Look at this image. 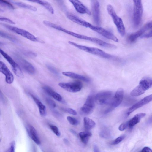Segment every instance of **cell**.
<instances>
[{
  "instance_id": "1",
  "label": "cell",
  "mask_w": 152,
  "mask_h": 152,
  "mask_svg": "<svg viewBox=\"0 0 152 152\" xmlns=\"http://www.w3.org/2000/svg\"><path fill=\"white\" fill-rule=\"evenodd\" d=\"M66 16L68 18L73 22L86 27L89 28L106 38L115 42H118L117 38L113 33L106 29L102 27L94 26L72 13H68Z\"/></svg>"
},
{
  "instance_id": "2",
  "label": "cell",
  "mask_w": 152,
  "mask_h": 152,
  "mask_svg": "<svg viewBox=\"0 0 152 152\" xmlns=\"http://www.w3.org/2000/svg\"><path fill=\"white\" fill-rule=\"evenodd\" d=\"M48 26L58 30L61 31L66 34L74 37H75L90 41L98 44L99 46L105 48L110 49H115L116 46L113 44L104 42L97 38L88 37L82 34H78L76 33L69 31L64 28L53 23L50 22L47 24Z\"/></svg>"
},
{
  "instance_id": "3",
  "label": "cell",
  "mask_w": 152,
  "mask_h": 152,
  "mask_svg": "<svg viewBox=\"0 0 152 152\" xmlns=\"http://www.w3.org/2000/svg\"><path fill=\"white\" fill-rule=\"evenodd\" d=\"M68 43L80 50L102 58L106 59H111L114 57L112 55L97 48L79 45L71 41H69Z\"/></svg>"
},
{
  "instance_id": "4",
  "label": "cell",
  "mask_w": 152,
  "mask_h": 152,
  "mask_svg": "<svg viewBox=\"0 0 152 152\" xmlns=\"http://www.w3.org/2000/svg\"><path fill=\"white\" fill-rule=\"evenodd\" d=\"M107 9L108 13L112 18L119 33L121 36H124L125 34V29L122 19L118 15L113 7L111 5H107Z\"/></svg>"
},
{
  "instance_id": "5",
  "label": "cell",
  "mask_w": 152,
  "mask_h": 152,
  "mask_svg": "<svg viewBox=\"0 0 152 152\" xmlns=\"http://www.w3.org/2000/svg\"><path fill=\"white\" fill-rule=\"evenodd\" d=\"M152 86V79L144 77L140 81L139 85L131 92L132 96H137L143 94Z\"/></svg>"
},
{
  "instance_id": "6",
  "label": "cell",
  "mask_w": 152,
  "mask_h": 152,
  "mask_svg": "<svg viewBox=\"0 0 152 152\" xmlns=\"http://www.w3.org/2000/svg\"><path fill=\"white\" fill-rule=\"evenodd\" d=\"M133 21L134 27L137 28L141 22L143 12V6L141 0H133Z\"/></svg>"
},
{
  "instance_id": "7",
  "label": "cell",
  "mask_w": 152,
  "mask_h": 152,
  "mask_svg": "<svg viewBox=\"0 0 152 152\" xmlns=\"http://www.w3.org/2000/svg\"><path fill=\"white\" fill-rule=\"evenodd\" d=\"M7 29L33 41H39L38 39L29 32L21 28L10 25L3 24Z\"/></svg>"
},
{
  "instance_id": "8",
  "label": "cell",
  "mask_w": 152,
  "mask_h": 152,
  "mask_svg": "<svg viewBox=\"0 0 152 152\" xmlns=\"http://www.w3.org/2000/svg\"><path fill=\"white\" fill-rule=\"evenodd\" d=\"M0 52L4 58L12 66L13 72L18 77L22 78L24 77L23 74L20 66L10 56L1 49Z\"/></svg>"
},
{
  "instance_id": "9",
  "label": "cell",
  "mask_w": 152,
  "mask_h": 152,
  "mask_svg": "<svg viewBox=\"0 0 152 152\" xmlns=\"http://www.w3.org/2000/svg\"><path fill=\"white\" fill-rule=\"evenodd\" d=\"M113 92L110 91H105L99 92L96 95L95 101L98 104H103L109 103L112 98Z\"/></svg>"
},
{
  "instance_id": "10",
  "label": "cell",
  "mask_w": 152,
  "mask_h": 152,
  "mask_svg": "<svg viewBox=\"0 0 152 152\" xmlns=\"http://www.w3.org/2000/svg\"><path fill=\"white\" fill-rule=\"evenodd\" d=\"M58 85L64 90L71 92L79 91L82 87V83L78 81L66 83H60Z\"/></svg>"
},
{
  "instance_id": "11",
  "label": "cell",
  "mask_w": 152,
  "mask_h": 152,
  "mask_svg": "<svg viewBox=\"0 0 152 152\" xmlns=\"http://www.w3.org/2000/svg\"><path fill=\"white\" fill-rule=\"evenodd\" d=\"M14 58L20 66L26 71L31 74H34L35 72V69L29 62L18 54H14Z\"/></svg>"
},
{
  "instance_id": "12",
  "label": "cell",
  "mask_w": 152,
  "mask_h": 152,
  "mask_svg": "<svg viewBox=\"0 0 152 152\" xmlns=\"http://www.w3.org/2000/svg\"><path fill=\"white\" fill-rule=\"evenodd\" d=\"M151 28L152 21L147 23L137 31L130 34L128 37V40L131 42H134L138 37L143 35L146 31Z\"/></svg>"
},
{
  "instance_id": "13",
  "label": "cell",
  "mask_w": 152,
  "mask_h": 152,
  "mask_svg": "<svg viewBox=\"0 0 152 152\" xmlns=\"http://www.w3.org/2000/svg\"><path fill=\"white\" fill-rule=\"evenodd\" d=\"M95 99L92 95L88 96L86 102L81 108V110L83 113L88 115L92 113L95 107Z\"/></svg>"
},
{
  "instance_id": "14",
  "label": "cell",
  "mask_w": 152,
  "mask_h": 152,
  "mask_svg": "<svg viewBox=\"0 0 152 152\" xmlns=\"http://www.w3.org/2000/svg\"><path fill=\"white\" fill-rule=\"evenodd\" d=\"M93 19L95 23L99 25L101 22L100 5L97 0L91 1Z\"/></svg>"
},
{
  "instance_id": "15",
  "label": "cell",
  "mask_w": 152,
  "mask_h": 152,
  "mask_svg": "<svg viewBox=\"0 0 152 152\" xmlns=\"http://www.w3.org/2000/svg\"><path fill=\"white\" fill-rule=\"evenodd\" d=\"M152 101V94L147 96L139 101L137 103L130 107L127 110L126 114L128 116L133 112L143 105Z\"/></svg>"
},
{
  "instance_id": "16",
  "label": "cell",
  "mask_w": 152,
  "mask_h": 152,
  "mask_svg": "<svg viewBox=\"0 0 152 152\" xmlns=\"http://www.w3.org/2000/svg\"><path fill=\"white\" fill-rule=\"evenodd\" d=\"M124 95L123 89L121 88L118 89L114 96L112 98L109 104L113 108L119 106L121 103Z\"/></svg>"
},
{
  "instance_id": "17",
  "label": "cell",
  "mask_w": 152,
  "mask_h": 152,
  "mask_svg": "<svg viewBox=\"0 0 152 152\" xmlns=\"http://www.w3.org/2000/svg\"><path fill=\"white\" fill-rule=\"evenodd\" d=\"M69 1L79 13L91 15V12L89 9L80 1L78 0H70Z\"/></svg>"
},
{
  "instance_id": "18",
  "label": "cell",
  "mask_w": 152,
  "mask_h": 152,
  "mask_svg": "<svg viewBox=\"0 0 152 152\" xmlns=\"http://www.w3.org/2000/svg\"><path fill=\"white\" fill-rule=\"evenodd\" d=\"M0 71L5 76L6 82L8 84H11L14 80V76L5 64L1 61L0 62Z\"/></svg>"
},
{
  "instance_id": "19",
  "label": "cell",
  "mask_w": 152,
  "mask_h": 152,
  "mask_svg": "<svg viewBox=\"0 0 152 152\" xmlns=\"http://www.w3.org/2000/svg\"><path fill=\"white\" fill-rule=\"evenodd\" d=\"M26 129L29 136L33 141L37 144L39 145L40 141L35 129L32 126L28 125Z\"/></svg>"
},
{
  "instance_id": "20",
  "label": "cell",
  "mask_w": 152,
  "mask_h": 152,
  "mask_svg": "<svg viewBox=\"0 0 152 152\" xmlns=\"http://www.w3.org/2000/svg\"><path fill=\"white\" fill-rule=\"evenodd\" d=\"M43 89L47 94L57 101L61 102L62 100V98L61 95L54 91L50 87L45 86L43 87Z\"/></svg>"
},
{
  "instance_id": "21",
  "label": "cell",
  "mask_w": 152,
  "mask_h": 152,
  "mask_svg": "<svg viewBox=\"0 0 152 152\" xmlns=\"http://www.w3.org/2000/svg\"><path fill=\"white\" fill-rule=\"evenodd\" d=\"M62 73L64 75L71 78L79 79L86 82L90 81L89 79L86 77L73 72H64Z\"/></svg>"
},
{
  "instance_id": "22",
  "label": "cell",
  "mask_w": 152,
  "mask_h": 152,
  "mask_svg": "<svg viewBox=\"0 0 152 152\" xmlns=\"http://www.w3.org/2000/svg\"><path fill=\"white\" fill-rule=\"evenodd\" d=\"M30 95L38 107L40 115L42 117L45 116L46 115L45 106L36 97L32 94Z\"/></svg>"
},
{
  "instance_id": "23",
  "label": "cell",
  "mask_w": 152,
  "mask_h": 152,
  "mask_svg": "<svg viewBox=\"0 0 152 152\" xmlns=\"http://www.w3.org/2000/svg\"><path fill=\"white\" fill-rule=\"evenodd\" d=\"M146 114L139 113L135 115L132 118L127 122L128 126L131 128L138 123L141 118L145 116Z\"/></svg>"
},
{
  "instance_id": "24",
  "label": "cell",
  "mask_w": 152,
  "mask_h": 152,
  "mask_svg": "<svg viewBox=\"0 0 152 152\" xmlns=\"http://www.w3.org/2000/svg\"><path fill=\"white\" fill-rule=\"evenodd\" d=\"M83 123L85 129L87 130L94 128L96 125L95 123L92 119L87 117L84 118Z\"/></svg>"
},
{
  "instance_id": "25",
  "label": "cell",
  "mask_w": 152,
  "mask_h": 152,
  "mask_svg": "<svg viewBox=\"0 0 152 152\" xmlns=\"http://www.w3.org/2000/svg\"><path fill=\"white\" fill-rule=\"evenodd\" d=\"M30 1L38 3L45 7L51 14L54 13V10L50 4L48 2L42 0H31Z\"/></svg>"
},
{
  "instance_id": "26",
  "label": "cell",
  "mask_w": 152,
  "mask_h": 152,
  "mask_svg": "<svg viewBox=\"0 0 152 152\" xmlns=\"http://www.w3.org/2000/svg\"><path fill=\"white\" fill-rule=\"evenodd\" d=\"M10 1L13 4L19 7L29 9L34 11L37 10V9L36 7L31 5L20 2L15 1Z\"/></svg>"
},
{
  "instance_id": "27",
  "label": "cell",
  "mask_w": 152,
  "mask_h": 152,
  "mask_svg": "<svg viewBox=\"0 0 152 152\" xmlns=\"http://www.w3.org/2000/svg\"><path fill=\"white\" fill-rule=\"evenodd\" d=\"M79 135L82 142L86 144L88 142L89 137L92 136V134L90 132L87 131L80 132Z\"/></svg>"
},
{
  "instance_id": "28",
  "label": "cell",
  "mask_w": 152,
  "mask_h": 152,
  "mask_svg": "<svg viewBox=\"0 0 152 152\" xmlns=\"http://www.w3.org/2000/svg\"><path fill=\"white\" fill-rule=\"evenodd\" d=\"M0 35L2 37L8 39L14 42L17 43L18 42L17 39L15 37L3 31H0Z\"/></svg>"
},
{
  "instance_id": "29",
  "label": "cell",
  "mask_w": 152,
  "mask_h": 152,
  "mask_svg": "<svg viewBox=\"0 0 152 152\" xmlns=\"http://www.w3.org/2000/svg\"><path fill=\"white\" fill-rule=\"evenodd\" d=\"M0 5L1 6L6 8H7L14 10V7L10 2L4 0L0 1Z\"/></svg>"
},
{
  "instance_id": "30",
  "label": "cell",
  "mask_w": 152,
  "mask_h": 152,
  "mask_svg": "<svg viewBox=\"0 0 152 152\" xmlns=\"http://www.w3.org/2000/svg\"><path fill=\"white\" fill-rule=\"evenodd\" d=\"M49 126L50 129L56 136H59L60 135V131L56 126L51 124Z\"/></svg>"
},
{
  "instance_id": "31",
  "label": "cell",
  "mask_w": 152,
  "mask_h": 152,
  "mask_svg": "<svg viewBox=\"0 0 152 152\" xmlns=\"http://www.w3.org/2000/svg\"><path fill=\"white\" fill-rule=\"evenodd\" d=\"M67 119L69 122L73 125H76L78 124V121L75 118L70 116L67 117Z\"/></svg>"
},
{
  "instance_id": "32",
  "label": "cell",
  "mask_w": 152,
  "mask_h": 152,
  "mask_svg": "<svg viewBox=\"0 0 152 152\" xmlns=\"http://www.w3.org/2000/svg\"><path fill=\"white\" fill-rule=\"evenodd\" d=\"M62 110L65 112L69 114L75 115H77V112L74 109L70 108H62Z\"/></svg>"
},
{
  "instance_id": "33",
  "label": "cell",
  "mask_w": 152,
  "mask_h": 152,
  "mask_svg": "<svg viewBox=\"0 0 152 152\" xmlns=\"http://www.w3.org/2000/svg\"><path fill=\"white\" fill-rule=\"evenodd\" d=\"M125 138V136H120L115 139L112 143V144L116 145L120 142Z\"/></svg>"
},
{
  "instance_id": "34",
  "label": "cell",
  "mask_w": 152,
  "mask_h": 152,
  "mask_svg": "<svg viewBox=\"0 0 152 152\" xmlns=\"http://www.w3.org/2000/svg\"><path fill=\"white\" fill-rule=\"evenodd\" d=\"M46 101L48 104L52 108H54L56 106L55 102L51 99L47 98L46 99Z\"/></svg>"
},
{
  "instance_id": "35",
  "label": "cell",
  "mask_w": 152,
  "mask_h": 152,
  "mask_svg": "<svg viewBox=\"0 0 152 152\" xmlns=\"http://www.w3.org/2000/svg\"><path fill=\"white\" fill-rule=\"evenodd\" d=\"M23 52L24 55L31 57H35L37 56L36 53L31 51H23Z\"/></svg>"
},
{
  "instance_id": "36",
  "label": "cell",
  "mask_w": 152,
  "mask_h": 152,
  "mask_svg": "<svg viewBox=\"0 0 152 152\" xmlns=\"http://www.w3.org/2000/svg\"><path fill=\"white\" fill-rule=\"evenodd\" d=\"M0 20L1 21H4L11 24H15V23L11 20L4 17H1Z\"/></svg>"
},
{
  "instance_id": "37",
  "label": "cell",
  "mask_w": 152,
  "mask_h": 152,
  "mask_svg": "<svg viewBox=\"0 0 152 152\" xmlns=\"http://www.w3.org/2000/svg\"><path fill=\"white\" fill-rule=\"evenodd\" d=\"M128 126L127 122L122 123L119 127V130L121 131L124 130Z\"/></svg>"
},
{
  "instance_id": "38",
  "label": "cell",
  "mask_w": 152,
  "mask_h": 152,
  "mask_svg": "<svg viewBox=\"0 0 152 152\" xmlns=\"http://www.w3.org/2000/svg\"><path fill=\"white\" fill-rule=\"evenodd\" d=\"M152 37V29L149 32L144 34L141 37V38H148Z\"/></svg>"
},
{
  "instance_id": "39",
  "label": "cell",
  "mask_w": 152,
  "mask_h": 152,
  "mask_svg": "<svg viewBox=\"0 0 152 152\" xmlns=\"http://www.w3.org/2000/svg\"><path fill=\"white\" fill-rule=\"evenodd\" d=\"M5 152H15V144L14 142L12 143L10 147Z\"/></svg>"
},
{
  "instance_id": "40",
  "label": "cell",
  "mask_w": 152,
  "mask_h": 152,
  "mask_svg": "<svg viewBox=\"0 0 152 152\" xmlns=\"http://www.w3.org/2000/svg\"><path fill=\"white\" fill-rule=\"evenodd\" d=\"M140 152H152V150L148 147H145Z\"/></svg>"
},
{
  "instance_id": "41",
  "label": "cell",
  "mask_w": 152,
  "mask_h": 152,
  "mask_svg": "<svg viewBox=\"0 0 152 152\" xmlns=\"http://www.w3.org/2000/svg\"><path fill=\"white\" fill-rule=\"evenodd\" d=\"M47 66L49 70H50L53 73L55 74L57 73L56 71V69H55V68H54V67L50 65H47Z\"/></svg>"
},
{
  "instance_id": "42",
  "label": "cell",
  "mask_w": 152,
  "mask_h": 152,
  "mask_svg": "<svg viewBox=\"0 0 152 152\" xmlns=\"http://www.w3.org/2000/svg\"><path fill=\"white\" fill-rule=\"evenodd\" d=\"M94 152H99L98 148L96 146H94Z\"/></svg>"
},
{
  "instance_id": "43",
  "label": "cell",
  "mask_w": 152,
  "mask_h": 152,
  "mask_svg": "<svg viewBox=\"0 0 152 152\" xmlns=\"http://www.w3.org/2000/svg\"><path fill=\"white\" fill-rule=\"evenodd\" d=\"M148 122L149 123H152V115L151 116L150 118H149Z\"/></svg>"
}]
</instances>
